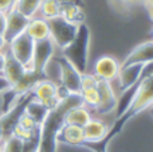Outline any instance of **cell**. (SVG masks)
Here are the masks:
<instances>
[{"instance_id":"obj_1","label":"cell","mask_w":153,"mask_h":152,"mask_svg":"<svg viewBox=\"0 0 153 152\" xmlns=\"http://www.w3.org/2000/svg\"><path fill=\"white\" fill-rule=\"evenodd\" d=\"M82 104L79 94H67L55 108L48 110L45 121L39 127L40 143L38 152H56V135L65 125L66 113L75 105Z\"/></svg>"},{"instance_id":"obj_2","label":"cell","mask_w":153,"mask_h":152,"mask_svg":"<svg viewBox=\"0 0 153 152\" xmlns=\"http://www.w3.org/2000/svg\"><path fill=\"white\" fill-rule=\"evenodd\" d=\"M89 47H90V30L85 23L78 26L75 38L71 43L62 48L61 53L65 59L70 62L81 74L87 72L89 62Z\"/></svg>"},{"instance_id":"obj_3","label":"cell","mask_w":153,"mask_h":152,"mask_svg":"<svg viewBox=\"0 0 153 152\" xmlns=\"http://www.w3.org/2000/svg\"><path fill=\"white\" fill-rule=\"evenodd\" d=\"M31 94L35 100L40 101L48 110L55 108L65 97L67 96V92L61 85L42 77L35 81V83L31 88Z\"/></svg>"},{"instance_id":"obj_4","label":"cell","mask_w":153,"mask_h":152,"mask_svg":"<svg viewBox=\"0 0 153 152\" xmlns=\"http://www.w3.org/2000/svg\"><path fill=\"white\" fill-rule=\"evenodd\" d=\"M47 22L50 28V39L53 40L56 48H65L75 38L79 24L66 20L62 16H56Z\"/></svg>"},{"instance_id":"obj_5","label":"cell","mask_w":153,"mask_h":152,"mask_svg":"<svg viewBox=\"0 0 153 152\" xmlns=\"http://www.w3.org/2000/svg\"><path fill=\"white\" fill-rule=\"evenodd\" d=\"M34 46L35 42L26 34L18 35L16 38H13L12 40L8 42L7 50L13 58L18 62H20L27 72H32L31 69V62H32V54H34Z\"/></svg>"},{"instance_id":"obj_6","label":"cell","mask_w":153,"mask_h":152,"mask_svg":"<svg viewBox=\"0 0 153 152\" xmlns=\"http://www.w3.org/2000/svg\"><path fill=\"white\" fill-rule=\"evenodd\" d=\"M56 59L59 63V85L69 94H79L82 74L62 55Z\"/></svg>"},{"instance_id":"obj_7","label":"cell","mask_w":153,"mask_h":152,"mask_svg":"<svg viewBox=\"0 0 153 152\" xmlns=\"http://www.w3.org/2000/svg\"><path fill=\"white\" fill-rule=\"evenodd\" d=\"M55 50L56 47L50 38L39 40V42H35L32 62H31L32 72L43 77V70H45L46 65L50 62V59L55 55Z\"/></svg>"},{"instance_id":"obj_8","label":"cell","mask_w":153,"mask_h":152,"mask_svg":"<svg viewBox=\"0 0 153 152\" xmlns=\"http://www.w3.org/2000/svg\"><path fill=\"white\" fill-rule=\"evenodd\" d=\"M98 93H100V102L95 108V113L100 116H105L116 110L117 107V96L114 92L111 82L103 80H98Z\"/></svg>"},{"instance_id":"obj_9","label":"cell","mask_w":153,"mask_h":152,"mask_svg":"<svg viewBox=\"0 0 153 152\" xmlns=\"http://www.w3.org/2000/svg\"><path fill=\"white\" fill-rule=\"evenodd\" d=\"M121 69V63L111 55H102L94 62L93 74L103 81H114Z\"/></svg>"},{"instance_id":"obj_10","label":"cell","mask_w":153,"mask_h":152,"mask_svg":"<svg viewBox=\"0 0 153 152\" xmlns=\"http://www.w3.org/2000/svg\"><path fill=\"white\" fill-rule=\"evenodd\" d=\"M27 23H28V18L22 15L19 11L11 8L7 13H5V31H4V39L5 42H10L18 35L23 34L26 31Z\"/></svg>"},{"instance_id":"obj_11","label":"cell","mask_w":153,"mask_h":152,"mask_svg":"<svg viewBox=\"0 0 153 152\" xmlns=\"http://www.w3.org/2000/svg\"><path fill=\"white\" fill-rule=\"evenodd\" d=\"M108 124L100 117H91L90 121L83 127V135H85V142L87 143H97L102 142L106 139L109 133Z\"/></svg>"},{"instance_id":"obj_12","label":"cell","mask_w":153,"mask_h":152,"mask_svg":"<svg viewBox=\"0 0 153 152\" xmlns=\"http://www.w3.org/2000/svg\"><path fill=\"white\" fill-rule=\"evenodd\" d=\"M27 70L20 62H18L10 53L8 50L5 51V62H4V67H3V73L1 75L5 78L10 86H13L15 83H18L22 78L26 75Z\"/></svg>"},{"instance_id":"obj_13","label":"cell","mask_w":153,"mask_h":152,"mask_svg":"<svg viewBox=\"0 0 153 152\" xmlns=\"http://www.w3.org/2000/svg\"><path fill=\"white\" fill-rule=\"evenodd\" d=\"M56 142L67 145H73V147H81L85 143L83 127L65 124L56 135Z\"/></svg>"},{"instance_id":"obj_14","label":"cell","mask_w":153,"mask_h":152,"mask_svg":"<svg viewBox=\"0 0 153 152\" xmlns=\"http://www.w3.org/2000/svg\"><path fill=\"white\" fill-rule=\"evenodd\" d=\"M153 59V39L146 40V42L138 45L137 47H134L128 57L124 59V62L121 63V66H126V65H144L146 62Z\"/></svg>"},{"instance_id":"obj_15","label":"cell","mask_w":153,"mask_h":152,"mask_svg":"<svg viewBox=\"0 0 153 152\" xmlns=\"http://www.w3.org/2000/svg\"><path fill=\"white\" fill-rule=\"evenodd\" d=\"M141 67H143V65H138V63L121 66L118 75H117V78H116V80L118 81V85H120L121 92L126 90V89L132 88V86H134V85H137L138 81H140Z\"/></svg>"},{"instance_id":"obj_16","label":"cell","mask_w":153,"mask_h":152,"mask_svg":"<svg viewBox=\"0 0 153 152\" xmlns=\"http://www.w3.org/2000/svg\"><path fill=\"white\" fill-rule=\"evenodd\" d=\"M24 32H26L34 42H39V40L47 39V38H50L48 22L38 15L34 16V18H30Z\"/></svg>"},{"instance_id":"obj_17","label":"cell","mask_w":153,"mask_h":152,"mask_svg":"<svg viewBox=\"0 0 153 152\" xmlns=\"http://www.w3.org/2000/svg\"><path fill=\"white\" fill-rule=\"evenodd\" d=\"M93 117L91 110L83 104H79L73 107L69 112L66 113L65 117V124H71V125H78V127H85Z\"/></svg>"},{"instance_id":"obj_18","label":"cell","mask_w":153,"mask_h":152,"mask_svg":"<svg viewBox=\"0 0 153 152\" xmlns=\"http://www.w3.org/2000/svg\"><path fill=\"white\" fill-rule=\"evenodd\" d=\"M59 16L73 23L81 24L83 23V11L79 7V4L74 3L73 0H59Z\"/></svg>"},{"instance_id":"obj_19","label":"cell","mask_w":153,"mask_h":152,"mask_svg":"<svg viewBox=\"0 0 153 152\" xmlns=\"http://www.w3.org/2000/svg\"><path fill=\"white\" fill-rule=\"evenodd\" d=\"M24 113H26L27 116H30L32 120L36 121L40 125V124L45 121L46 116H47V113H48V109L40 101H38V100H35L34 97H32V98L27 102L26 108H24Z\"/></svg>"},{"instance_id":"obj_20","label":"cell","mask_w":153,"mask_h":152,"mask_svg":"<svg viewBox=\"0 0 153 152\" xmlns=\"http://www.w3.org/2000/svg\"><path fill=\"white\" fill-rule=\"evenodd\" d=\"M40 3H42V0H15L12 8L30 19L38 15Z\"/></svg>"},{"instance_id":"obj_21","label":"cell","mask_w":153,"mask_h":152,"mask_svg":"<svg viewBox=\"0 0 153 152\" xmlns=\"http://www.w3.org/2000/svg\"><path fill=\"white\" fill-rule=\"evenodd\" d=\"M81 101L85 107H87L90 110H94L100 102V93L97 86H89V88H81L79 90Z\"/></svg>"},{"instance_id":"obj_22","label":"cell","mask_w":153,"mask_h":152,"mask_svg":"<svg viewBox=\"0 0 153 152\" xmlns=\"http://www.w3.org/2000/svg\"><path fill=\"white\" fill-rule=\"evenodd\" d=\"M59 5H61L59 0H42L39 11H38V16L46 19V20L56 18L59 16Z\"/></svg>"},{"instance_id":"obj_23","label":"cell","mask_w":153,"mask_h":152,"mask_svg":"<svg viewBox=\"0 0 153 152\" xmlns=\"http://www.w3.org/2000/svg\"><path fill=\"white\" fill-rule=\"evenodd\" d=\"M136 88H137V85L132 86V88L126 89V90H122L121 96L117 97V107H116L117 117L122 116L129 109L130 104H132V101H133V97H134V93H136Z\"/></svg>"},{"instance_id":"obj_24","label":"cell","mask_w":153,"mask_h":152,"mask_svg":"<svg viewBox=\"0 0 153 152\" xmlns=\"http://www.w3.org/2000/svg\"><path fill=\"white\" fill-rule=\"evenodd\" d=\"M0 148H1V152H22V150H23V140L11 135V136H8L7 139H4L1 142Z\"/></svg>"},{"instance_id":"obj_25","label":"cell","mask_w":153,"mask_h":152,"mask_svg":"<svg viewBox=\"0 0 153 152\" xmlns=\"http://www.w3.org/2000/svg\"><path fill=\"white\" fill-rule=\"evenodd\" d=\"M39 143H40V135H39V129H38L31 137H28L27 140H23V150H22V152H38L39 151Z\"/></svg>"},{"instance_id":"obj_26","label":"cell","mask_w":153,"mask_h":152,"mask_svg":"<svg viewBox=\"0 0 153 152\" xmlns=\"http://www.w3.org/2000/svg\"><path fill=\"white\" fill-rule=\"evenodd\" d=\"M18 125L22 127V128L27 129V131H36V129H39V124L36 123V121H34L30 116H27L26 113H23V115L20 116V118H19L18 121Z\"/></svg>"},{"instance_id":"obj_27","label":"cell","mask_w":153,"mask_h":152,"mask_svg":"<svg viewBox=\"0 0 153 152\" xmlns=\"http://www.w3.org/2000/svg\"><path fill=\"white\" fill-rule=\"evenodd\" d=\"M152 75H153V59L143 65V67H141V74H140V81L146 80V78L152 77ZM140 81H138V82H140Z\"/></svg>"},{"instance_id":"obj_28","label":"cell","mask_w":153,"mask_h":152,"mask_svg":"<svg viewBox=\"0 0 153 152\" xmlns=\"http://www.w3.org/2000/svg\"><path fill=\"white\" fill-rule=\"evenodd\" d=\"M15 0H0V12H8L13 7Z\"/></svg>"},{"instance_id":"obj_29","label":"cell","mask_w":153,"mask_h":152,"mask_svg":"<svg viewBox=\"0 0 153 152\" xmlns=\"http://www.w3.org/2000/svg\"><path fill=\"white\" fill-rule=\"evenodd\" d=\"M5 13L7 12H0V35H4L5 31Z\"/></svg>"},{"instance_id":"obj_30","label":"cell","mask_w":153,"mask_h":152,"mask_svg":"<svg viewBox=\"0 0 153 152\" xmlns=\"http://www.w3.org/2000/svg\"><path fill=\"white\" fill-rule=\"evenodd\" d=\"M10 83L5 81V78L3 77V75H0V93H3L4 90H7V89H10Z\"/></svg>"},{"instance_id":"obj_31","label":"cell","mask_w":153,"mask_h":152,"mask_svg":"<svg viewBox=\"0 0 153 152\" xmlns=\"http://www.w3.org/2000/svg\"><path fill=\"white\" fill-rule=\"evenodd\" d=\"M7 46H8V43L5 42L4 37L0 35V53H5L7 51Z\"/></svg>"},{"instance_id":"obj_32","label":"cell","mask_w":153,"mask_h":152,"mask_svg":"<svg viewBox=\"0 0 153 152\" xmlns=\"http://www.w3.org/2000/svg\"><path fill=\"white\" fill-rule=\"evenodd\" d=\"M4 62H5V53H0V75H1V73H3Z\"/></svg>"},{"instance_id":"obj_33","label":"cell","mask_w":153,"mask_h":152,"mask_svg":"<svg viewBox=\"0 0 153 152\" xmlns=\"http://www.w3.org/2000/svg\"><path fill=\"white\" fill-rule=\"evenodd\" d=\"M145 10H146V12H148V15H149V18H151V20L153 22V4L149 5V7H146Z\"/></svg>"},{"instance_id":"obj_34","label":"cell","mask_w":153,"mask_h":152,"mask_svg":"<svg viewBox=\"0 0 153 152\" xmlns=\"http://www.w3.org/2000/svg\"><path fill=\"white\" fill-rule=\"evenodd\" d=\"M1 142H3V133H1V131H0V144H1Z\"/></svg>"},{"instance_id":"obj_35","label":"cell","mask_w":153,"mask_h":152,"mask_svg":"<svg viewBox=\"0 0 153 152\" xmlns=\"http://www.w3.org/2000/svg\"><path fill=\"white\" fill-rule=\"evenodd\" d=\"M151 109H152V115H153V107H151Z\"/></svg>"},{"instance_id":"obj_36","label":"cell","mask_w":153,"mask_h":152,"mask_svg":"<svg viewBox=\"0 0 153 152\" xmlns=\"http://www.w3.org/2000/svg\"><path fill=\"white\" fill-rule=\"evenodd\" d=\"M152 37H153V30H152Z\"/></svg>"}]
</instances>
